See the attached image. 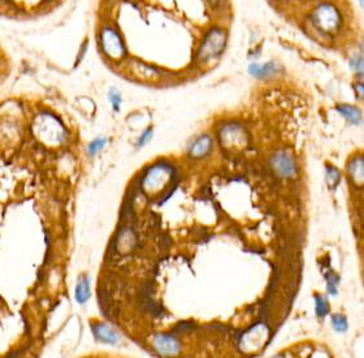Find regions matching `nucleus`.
Wrapping results in <instances>:
<instances>
[{
  "label": "nucleus",
  "instance_id": "obj_3",
  "mask_svg": "<svg viewBox=\"0 0 364 358\" xmlns=\"http://www.w3.org/2000/svg\"><path fill=\"white\" fill-rule=\"evenodd\" d=\"M220 141L222 147L230 150L243 149L247 145V133L239 124H226L220 130Z\"/></svg>",
  "mask_w": 364,
  "mask_h": 358
},
{
  "label": "nucleus",
  "instance_id": "obj_1",
  "mask_svg": "<svg viewBox=\"0 0 364 358\" xmlns=\"http://www.w3.org/2000/svg\"><path fill=\"white\" fill-rule=\"evenodd\" d=\"M225 43H226L225 31H222V30L220 29L211 30V31L205 35L202 46L199 47L196 59H198L200 63H208L211 60H215L216 57H218L222 53V51L225 48Z\"/></svg>",
  "mask_w": 364,
  "mask_h": 358
},
{
  "label": "nucleus",
  "instance_id": "obj_16",
  "mask_svg": "<svg viewBox=\"0 0 364 358\" xmlns=\"http://www.w3.org/2000/svg\"><path fill=\"white\" fill-rule=\"evenodd\" d=\"M315 301H316V314H318L320 318H323V317H325V315L328 314V312H329V305H328V302L325 301L321 296H316Z\"/></svg>",
  "mask_w": 364,
  "mask_h": 358
},
{
  "label": "nucleus",
  "instance_id": "obj_11",
  "mask_svg": "<svg viewBox=\"0 0 364 358\" xmlns=\"http://www.w3.org/2000/svg\"><path fill=\"white\" fill-rule=\"evenodd\" d=\"M337 111L353 125H359L362 123V112L361 110H358L357 107L340 104V106H337Z\"/></svg>",
  "mask_w": 364,
  "mask_h": 358
},
{
  "label": "nucleus",
  "instance_id": "obj_7",
  "mask_svg": "<svg viewBox=\"0 0 364 358\" xmlns=\"http://www.w3.org/2000/svg\"><path fill=\"white\" fill-rule=\"evenodd\" d=\"M212 149V138L207 134L200 136L192 142L190 147V155L192 158H203L211 151Z\"/></svg>",
  "mask_w": 364,
  "mask_h": 358
},
{
  "label": "nucleus",
  "instance_id": "obj_13",
  "mask_svg": "<svg viewBox=\"0 0 364 358\" xmlns=\"http://www.w3.org/2000/svg\"><path fill=\"white\" fill-rule=\"evenodd\" d=\"M340 179H341V175H340V171L336 169L335 167L328 166L327 167V184L329 185V188L335 189L336 186L340 183Z\"/></svg>",
  "mask_w": 364,
  "mask_h": 358
},
{
  "label": "nucleus",
  "instance_id": "obj_14",
  "mask_svg": "<svg viewBox=\"0 0 364 358\" xmlns=\"http://www.w3.org/2000/svg\"><path fill=\"white\" fill-rule=\"evenodd\" d=\"M104 145H106V139L104 138L94 139L93 142H90L89 146H87V153H89V155L91 156L96 155V154L99 153L100 150L104 147Z\"/></svg>",
  "mask_w": 364,
  "mask_h": 358
},
{
  "label": "nucleus",
  "instance_id": "obj_2",
  "mask_svg": "<svg viewBox=\"0 0 364 358\" xmlns=\"http://www.w3.org/2000/svg\"><path fill=\"white\" fill-rule=\"evenodd\" d=\"M314 22L320 31L335 33L340 27L341 17L338 10L331 4H321L314 12Z\"/></svg>",
  "mask_w": 364,
  "mask_h": 358
},
{
  "label": "nucleus",
  "instance_id": "obj_17",
  "mask_svg": "<svg viewBox=\"0 0 364 358\" xmlns=\"http://www.w3.org/2000/svg\"><path fill=\"white\" fill-rule=\"evenodd\" d=\"M109 100L112 103V106L115 107V110L119 111L120 110V104H121V95L116 91H111L109 93Z\"/></svg>",
  "mask_w": 364,
  "mask_h": 358
},
{
  "label": "nucleus",
  "instance_id": "obj_15",
  "mask_svg": "<svg viewBox=\"0 0 364 358\" xmlns=\"http://www.w3.org/2000/svg\"><path fill=\"white\" fill-rule=\"evenodd\" d=\"M332 326L333 329L338 332H345L348 330V321L344 315H335L332 319Z\"/></svg>",
  "mask_w": 364,
  "mask_h": 358
},
{
  "label": "nucleus",
  "instance_id": "obj_10",
  "mask_svg": "<svg viewBox=\"0 0 364 358\" xmlns=\"http://www.w3.org/2000/svg\"><path fill=\"white\" fill-rule=\"evenodd\" d=\"M363 156H357L348 164V173L357 184L363 183V172H364Z\"/></svg>",
  "mask_w": 364,
  "mask_h": 358
},
{
  "label": "nucleus",
  "instance_id": "obj_18",
  "mask_svg": "<svg viewBox=\"0 0 364 358\" xmlns=\"http://www.w3.org/2000/svg\"><path fill=\"white\" fill-rule=\"evenodd\" d=\"M351 66L359 73H363V59H362V56H355L351 60Z\"/></svg>",
  "mask_w": 364,
  "mask_h": 358
},
{
  "label": "nucleus",
  "instance_id": "obj_22",
  "mask_svg": "<svg viewBox=\"0 0 364 358\" xmlns=\"http://www.w3.org/2000/svg\"><path fill=\"white\" fill-rule=\"evenodd\" d=\"M275 358H282V357H281V356H277V357H275Z\"/></svg>",
  "mask_w": 364,
  "mask_h": 358
},
{
  "label": "nucleus",
  "instance_id": "obj_12",
  "mask_svg": "<svg viewBox=\"0 0 364 358\" xmlns=\"http://www.w3.org/2000/svg\"><path fill=\"white\" fill-rule=\"evenodd\" d=\"M90 299V282L86 276L80 279V282L77 283L76 287V301L80 304V305H83L86 304L87 300Z\"/></svg>",
  "mask_w": 364,
  "mask_h": 358
},
{
  "label": "nucleus",
  "instance_id": "obj_5",
  "mask_svg": "<svg viewBox=\"0 0 364 358\" xmlns=\"http://www.w3.org/2000/svg\"><path fill=\"white\" fill-rule=\"evenodd\" d=\"M153 345L158 353L167 357L176 356L180 352V343L173 336L167 334H159L153 339Z\"/></svg>",
  "mask_w": 364,
  "mask_h": 358
},
{
  "label": "nucleus",
  "instance_id": "obj_6",
  "mask_svg": "<svg viewBox=\"0 0 364 358\" xmlns=\"http://www.w3.org/2000/svg\"><path fill=\"white\" fill-rule=\"evenodd\" d=\"M116 249L119 250L120 253H125L130 252L134 249L136 246V235L133 232V229L130 228H123L121 229V232L119 233L117 236V240H116Z\"/></svg>",
  "mask_w": 364,
  "mask_h": 358
},
{
  "label": "nucleus",
  "instance_id": "obj_20",
  "mask_svg": "<svg viewBox=\"0 0 364 358\" xmlns=\"http://www.w3.org/2000/svg\"><path fill=\"white\" fill-rule=\"evenodd\" d=\"M355 90H357V93H358V95H359V94H361V98H363V83H357V85H355Z\"/></svg>",
  "mask_w": 364,
  "mask_h": 358
},
{
  "label": "nucleus",
  "instance_id": "obj_8",
  "mask_svg": "<svg viewBox=\"0 0 364 358\" xmlns=\"http://www.w3.org/2000/svg\"><path fill=\"white\" fill-rule=\"evenodd\" d=\"M93 334L99 342L107 343V344H116L119 342V336L116 332L103 323H96L93 326Z\"/></svg>",
  "mask_w": 364,
  "mask_h": 358
},
{
  "label": "nucleus",
  "instance_id": "obj_9",
  "mask_svg": "<svg viewBox=\"0 0 364 358\" xmlns=\"http://www.w3.org/2000/svg\"><path fill=\"white\" fill-rule=\"evenodd\" d=\"M278 70V65L273 61H269L267 64H251L248 68L250 74L256 78H269L271 76L276 74Z\"/></svg>",
  "mask_w": 364,
  "mask_h": 358
},
{
  "label": "nucleus",
  "instance_id": "obj_21",
  "mask_svg": "<svg viewBox=\"0 0 364 358\" xmlns=\"http://www.w3.org/2000/svg\"><path fill=\"white\" fill-rule=\"evenodd\" d=\"M361 5H362V8H363V5H364V1H363V0H361Z\"/></svg>",
  "mask_w": 364,
  "mask_h": 358
},
{
  "label": "nucleus",
  "instance_id": "obj_19",
  "mask_svg": "<svg viewBox=\"0 0 364 358\" xmlns=\"http://www.w3.org/2000/svg\"><path fill=\"white\" fill-rule=\"evenodd\" d=\"M151 136H153V130L151 129L146 130V132L142 134V137L139 138V142H138L139 146H143V145H145V143L147 142L150 138H151Z\"/></svg>",
  "mask_w": 364,
  "mask_h": 358
},
{
  "label": "nucleus",
  "instance_id": "obj_4",
  "mask_svg": "<svg viewBox=\"0 0 364 358\" xmlns=\"http://www.w3.org/2000/svg\"><path fill=\"white\" fill-rule=\"evenodd\" d=\"M271 167L276 175L284 177V179L294 177L297 173V164H295L294 158L286 151H278V153L273 154L271 158Z\"/></svg>",
  "mask_w": 364,
  "mask_h": 358
}]
</instances>
